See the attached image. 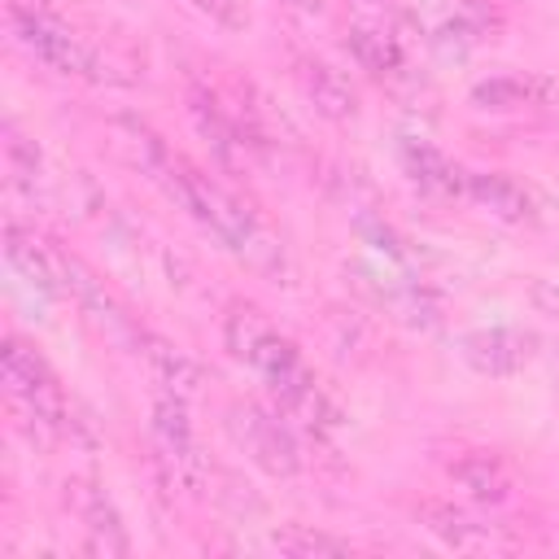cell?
Wrapping results in <instances>:
<instances>
[{"label":"cell","mask_w":559,"mask_h":559,"mask_svg":"<svg viewBox=\"0 0 559 559\" xmlns=\"http://www.w3.org/2000/svg\"><path fill=\"white\" fill-rule=\"evenodd\" d=\"M223 341H227V354H231L236 362H245V367H253V371L262 376V384L280 397V406H284L293 419L310 424L314 432L336 428L341 415H336V406L328 402V393L319 389L314 371L301 362L297 345L271 328V319H266L258 306L236 301V306L227 310V319H223Z\"/></svg>","instance_id":"6da1fadb"},{"label":"cell","mask_w":559,"mask_h":559,"mask_svg":"<svg viewBox=\"0 0 559 559\" xmlns=\"http://www.w3.org/2000/svg\"><path fill=\"white\" fill-rule=\"evenodd\" d=\"M0 362H4V389H9V397H13L39 428H48V432H57V437H79V419H74V411H70V402H66V389L57 384L52 367H48L35 349H26L17 336H9Z\"/></svg>","instance_id":"7a4b0ae2"},{"label":"cell","mask_w":559,"mask_h":559,"mask_svg":"<svg viewBox=\"0 0 559 559\" xmlns=\"http://www.w3.org/2000/svg\"><path fill=\"white\" fill-rule=\"evenodd\" d=\"M9 31H13V39H17L39 66H48V70H57V74L105 79V74H100V61H96L66 26H57L52 17H44L39 9H26L22 0H9Z\"/></svg>","instance_id":"3957f363"},{"label":"cell","mask_w":559,"mask_h":559,"mask_svg":"<svg viewBox=\"0 0 559 559\" xmlns=\"http://www.w3.org/2000/svg\"><path fill=\"white\" fill-rule=\"evenodd\" d=\"M227 432L249 454V463H258L262 472H271V476H293L297 472V445H293L288 428L280 419H271L266 411H258L249 402L231 406L227 411Z\"/></svg>","instance_id":"277c9868"},{"label":"cell","mask_w":559,"mask_h":559,"mask_svg":"<svg viewBox=\"0 0 559 559\" xmlns=\"http://www.w3.org/2000/svg\"><path fill=\"white\" fill-rule=\"evenodd\" d=\"M533 349H537V336L520 328H476L459 336V358L476 376H489V380L524 371L533 362Z\"/></svg>","instance_id":"5b68a950"},{"label":"cell","mask_w":559,"mask_h":559,"mask_svg":"<svg viewBox=\"0 0 559 559\" xmlns=\"http://www.w3.org/2000/svg\"><path fill=\"white\" fill-rule=\"evenodd\" d=\"M419 524H424L437 542H445L450 550H463V555H485V550L511 546L498 524H485V520H476L472 511H463V507H454V502H445V498L419 502Z\"/></svg>","instance_id":"8992f818"},{"label":"cell","mask_w":559,"mask_h":559,"mask_svg":"<svg viewBox=\"0 0 559 559\" xmlns=\"http://www.w3.org/2000/svg\"><path fill=\"white\" fill-rule=\"evenodd\" d=\"M70 502H74V515L83 520L87 528V546L96 555H127L131 542H127V528H122V515L114 511V502L105 498L100 485L92 480H70Z\"/></svg>","instance_id":"52a82bcc"},{"label":"cell","mask_w":559,"mask_h":559,"mask_svg":"<svg viewBox=\"0 0 559 559\" xmlns=\"http://www.w3.org/2000/svg\"><path fill=\"white\" fill-rule=\"evenodd\" d=\"M450 480H454L472 502H480V507H498V502H507L511 489H515L511 467H507L502 454H493V450H467V454H459V459L450 463Z\"/></svg>","instance_id":"ba28073f"},{"label":"cell","mask_w":559,"mask_h":559,"mask_svg":"<svg viewBox=\"0 0 559 559\" xmlns=\"http://www.w3.org/2000/svg\"><path fill=\"white\" fill-rule=\"evenodd\" d=\"M293 79H297V87L306 92V100H310L323 118H332V122H349V118L358 114V96H354V87H349L328 61H319V57H297V61H293Z\"/></svg>","instance_id":"9c48e42d"},{"label":"cell","mask_w":559,"mask_h":559,"mask_svg":"<svg viewBox=\"0 0 559 559\" xmlns=\"http://www.w3.org/2000/svg\"><path fill=\"white\" fill-rule=\"evenodd\" d=\"M153 437L162 459L175 467V476H197V445H192V428H188V411L179 393H162L153 402Z\"/></svg>","instance_id":"30bf717a"},{"label":"cell","mask_w":559,"mask_h":559,"mask_svg":"<svg viewBox=\"0 0 559 559\" xmlns=\"http://www.w3.org/2000/svg\"><path fill=\"white\" fill-rule=\"evenodd\" d=\"M463 197H472L480 210H489V214L502 218V223H524V218H533L528 192H524L511 175H498V170H472L467 183H463Z\"/></svg>","instance_id":"8fae6325"},{"label":"cell","mask_w":559,"mask_h":559,"mask_svg":"<svg viewBox=\"0 0 559 559\" xmlns=\"http://www.w3.org/2000/svg\"><path fill=\"white\" fill-rule=\"evenodd\" d=\"M546 100H550V83L537 74H493L472 87V105L489 114H511V109H528Z\"/></svg>","instance_id":"7c38bea8"},{"label":"cell","mask_w":559,"mask_h":559,"mask_svg":"<svg viewBox=\"0 0 559 559\" xmlns=\"http://www.w3.org/2000/svg\"><path fill=\"white\" fill-rule=\"evenodd\" d=\"M402 166H406V175L419 183V188H428V192H445V197H459L463 192V183H467V170H459L445 153H437L428 140H415V135H406L402 140Z\"/></svg>","instance_id":"4fadbf2b"},{"label":"cell","mask_w":559,"mask_h":559,"mask_svg":"<svg viewBox=\"0 0 559 559\" xmlns=\"http://www.w3.org/2000/svg\"><path fill=\"white\" fill-rule=\"evenodd\" d=\"M188 114H192L197 131L205 135V144L218 153V162H223V166H240V162H245L249 140H240V127L218 109V100H214V96L192 92V96H188Z\"/></svg>","instance_id":"5bb4252c"},{"label":"cell","mask_w":559,"mask_h":559,"mask_svg":"<svg viewBox=\"0 0 559 559\" xmlns=\"http://www.w3.org/2000/svg\"><path fill=\"white\" fill-rule=\"evenodd\" d=\"M4 253H9V262L26 275V284H35L39 293H61V271H57V249H48V245H39L35 236H26L22 227H9L4 231Z\"/></svg>","instance_id":"9a60e30c"},{"label":"cell","mask_w":559,"mask_h":559,"mask_svg":"<svg viewBox=\"0 0 559 559\" xmlns=\"http://www.w3.org/2000/svg\"><path fill=\"white\" fill-rule=\"evenodd\" d=\"M140 354H144V362L153 367V376L162 380V389L166 393H179V397H188L192 389H197V380H201V371H197V362L179 349V345H170V341H162V336H148V332H140Z\"/></svg>","instance_id":"2e32d148"},{"label":"cell","mask_w":559,"mask_h":559,"mask_svg":"<svg viewBox=\"0 0 559 559\" xmlns=\"http://www.w3.org/2000/svg\"><path fill=\"white\" fill-rule=\"evenodd\" d=\"M349 52L362 70L371 74H393L402 66V48L389 31H376V26H354L349 31Z\"/></svg>","instance_id":"e0dca14e"},{"label":"cell","mask_w":559,"mask_h":559,"mask_svg":"<svg viewBox=\"0 0 559 559\" xmlns=\"http://www.w3.org/2000/svg\"><path fill=\"white\" fill-rule=\"evenodd\" d=\"M271 546L280 555H349V542L332 537V533H319V528H306V524H284L271 533Z\"/></svg>","instance_id":"ac0fdd59"},{"label":"cell","mask_w":559,"mask_h":559,"mask_svg":"<svg viewBox=\"0 0 559 559\" xmlns=\"http://www.w3.org/2000/svg\"><path fill=\"white\" fill-rule=\"evenodd\" d=\"M201 17H210L214 26H223V31H245L249 26V9H245V0H188Z\"/></svg>","instance_id":"d6986e66"},{"label":"cell","mask_w":559,"mask_h":559,"mask_svg":"<svg viewBox=\"0 0 559 559\" xmlns=\"http://www.w3.org/2000/svg\"><path fill=\"white\" fill-rule=\"evenodd\" d=\"M4 157H9V175L13 183H35V170H39V153L9 127V140H4Z\"/></svg>","instance_id":"ffe728a7"}]
</instances>
